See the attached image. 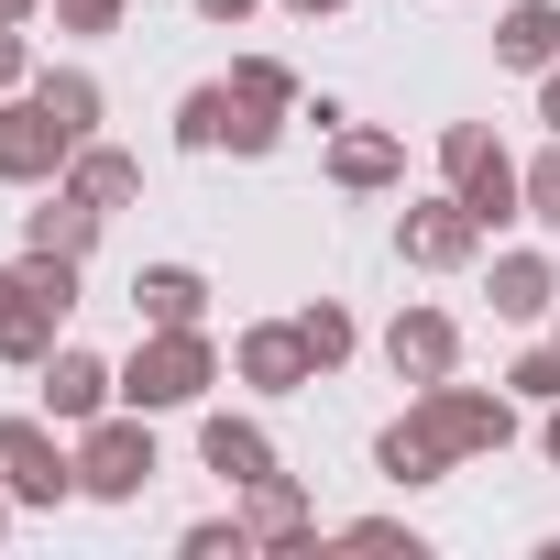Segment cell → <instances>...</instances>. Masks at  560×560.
Returning a JSON list of instances; mask_svg holds the SVG:
<instances>
[{"instance_id": "obj_1", "label": "cell", "mask_w": 560, "mask_h": 560, "mask_svg": "<svg viewBox=\"0 0 560 560\" xmlns=\"http://www.w3.org/2000/svg\"><path fill=\"white\" fill-rule=\"evenodd\" d=\"M209 374H220V352H209V330H154L132 363H121V407H198L209 396Z\"/></svg>"}, {"instance_id": "obj_2", "label": "cell", "mask_w": 560, "mask_h": 560, "mask_svg": "<svg viewBox=\"0 0 560 560\" xmlns=\"http://www.w3.org/2000/svg\"><path fill=\"white\" fill-rule=\"evenodd\" d=\"M440 165H451V187H462V209H472L483 231L527 209V176L505 165V143H494L483 121H451V132H440Z\"/></svg>"}, {"instance_id": "obj_3", "label": "cell", "mask_w": 560, "mask_h": 560, "mask_svg": "<svg viewBox=\"0 0 560 560\" xmlns=\"http://www.w3.org/2000/svg\"><path fill=\"white\" fill-rule=\"evenodd\" d=\"M143 483H154V429H143V407H132V418H89V440H78V494L132 505Z\"/></svg>"}, {"instance_id": "obj_4", "label": "cell", "mask_w": 560, "mask_h": 560, "mask_svg": "<svg viewBox=\"0 0 560 560\" xmlns=\"http://www.w3.org/2000/svg\"><path fill=\"white\" fill-rule=\"evenodd\" d=\"M0 483H12L23 505H67L78 494V451H56L45 418H0Z\"/></svg>"}, {"instance_id": "obj_5", "label": "cell", "mask_w": 560, "mask_h": 560, "mask_svg": "<svg viewBox=\"0 0 560 560\" xmlns=\"http://www.w3.org/2000/svg\"><path fill=\"white\" fill-rule=\"evenodd\" d=\"M67 154H78V132L45 100H0V187H45Z\"/></svg>"}, {"instance_id": "obj_6", "label": "cell", "mask_w": 560, "mask_h": 560, "mask_svg": "<svg viewBox=\"0 0 560 560\" xmlns=\"http://www.w3.org/2000/svg\"><path fill=\"white\" fill-rule=\"evenodd\" d=\"M396 253H407V264H429V275H451V264H472V253H483V220L462 209V187H451V198H418V209L396 220Z\"/></svg>"}, {"instance_id": "obj_7", "label": "cell", "mask_w": 560, "mask_h": 560, "mask_svg": "<svg viewBox=\"0 0 560 560\" xmlns=\"http://www.w3.org/2000/svg\"><path fill=\"white\" fill-rule=\"evenodd\" d=\"M418 407L440 418V440H451L462 462H472V451H505V440H516V407H505V396H483V385H451V374H440V385H418Z\"/></svg>"}, {"instance_id": "obj_8", "label": "cell", "mask_w": 560, "mask_h": 560, "mask_svg": "<svg viewBox=\"0 0 560 560\" xmlns=\"http://www.w3.org/2000/svg\"><path fill=\"white\" fill-rule=\"evenodd\" d=\"M110 396H121V374L100 363V352H45V418H67V429H89V418H110Z\"/></svg>"}, {"instance_id": "obj_9", "label": "cell", "mask_w": 560, "mask_h": 560, "mask_svg": "<svg viewBox=\"0 0 560 560\" xmlns=\"http://www.w3.org/2000/svg\"><path fill=\"white\" fill-rule=\"evenodd\" d=\"M242 385H264V396H298L319 363H308V341H298V319H264V330H242Z\"/></svg>"}, {"instance_id": "obj_10", "label": "cell", "mask_w": 560, "mask_h": 560, "mask_svg": "<svg viewBox=\"0 0 560 560\" xmlns=\"http://www.w3.org/2000/svg\"><path fill=\"white\" fill-rule=\"evenodd\" d=\"M242 527H253V549H298V538H319V516H308L298 472H264V483H242Z\"/></svg>"}, {"instance_id": "obj_11", "label": "cell", "mask_w": 560, "mask_h": 560, "mask_svg": "<svg viewBox=\"0 0 560 560\" xmlns=\"http://www.w3.org/2000/svg\"><path fill=\"white\" fill-rule=\"evenodd\" d=\"M385 363H396V374H407V385H440V374H451V363H462V330H451V319H440V308H407V319H396V330H385Z\"/></svg>"}, {"instance_id": "obj_12", "label": "cell", "mask_w": 560, "mask_h": 560, "mask_svg": "<svg viewBox=\"0 0 560 560\" xmlns=\"http://www.w3.org/2000/svg\"><path fill=\"white\" fill-rule=\"evenodd\" d=\"M132 308H143V330H198L209 275H198V264H143V275H132Z\"/></svg>"}, {"instance_id": "obj_13", "label": "cell", "mask_w": 560, "mask_h": 560, "mask_svg": "<svg viewBox=\"0 0 560 560\" xmlns=\"http://www.w3.org/2000/svg\"><path fill=\"white\" fill-rule=\"evenodd\" d=\"M198 462L242 494V483H264V472H275V440H264L253 418H209V429H198Z\"/></svg>"}, {"instance_id": "obj_14", "label": "cell", "mask_w": 560, "mask_h": 560, "mask_svg": "<svg viewBox=\"0 0 560 560\" xmlns=\"http://www.w3.org/2000/svg\"><path fill=\"white\" fill-rule=\"evenodd\" d=\"M374 462H385V472H396V483H440V472H451V462H462V451H451V440H440V418H429V407H418V418H396V429H385V440H374Z\"/></svg>"}, {"instance_id": "obj_15", "label": "cell", "mask_w": 560, "mask_h": 560, "mask_svg": "<svg viewBox=\"0 0 560 560\" xmlns=\"http://www.w3.org/2000/svg\"><path fill=\"white\" fill-rule=\"evenodd\" d=\"M549 308H560L549 253H494V319H549Z\"/></svg>"}, {"instance_id": "obj_16", "label": "cell", "mask_w": 560, "mask_h": 560, "mask_svg": "<svg viewBox=\"0 0 560 560\" xmlns=\"http://www.w3.org/2000/svg\"><path fill=\"white\" fill-rule=\"evenodd\" d=\"M494 56L527 67V78H549V67H560V12H549V0H516V12L494 23Z\"/></svg>"}, {"instance_id": "obj_17", "label": "cell", "mask_w": 560, "mask_h": 560, "mask_svg": "<svg viewBox=\"0 0 560 560\" xmlns=\"http://www.w3.org/2000/svg\"><path fill=\"white\" fill-rule=\"evenodd\" d=\"M100 220H110V209H89L78 187H56V198H45V209L23 220V242H34V253H78V264H89V242H100Z\"/></svg>"}, {"instance_id": "obj_18", "label": "cell", "mask_w": 560, "mask_h": 560, "mask_svg": "<svg viewBox=\"0 0 560 560\" xmlns=\"http://www.w3.org/2000/svg\"><path fill=\"white\" fill-rule=\"evenodd\" d=\"M56 319H67V308L23 287L12 308H0V363H34V374H45V352H56Z\"/></svg>"}, {"instance_id": "obj_19", "label": "cell", "mask_w": 560, "mask_h": 560, "mask_svg": "<svg viewBox=\"0 0 560 560\" xmlns=\"http://www.w3.org/2000/svg\"><path fill=\"white\" fill-rule=\"evenodd\" d=\"M330 176H341V187H396V176H407V143H396V132H341V143H330Z\"/></svg>"}, {"instance_id": "obj_20", "label": "cell", "mask_w": 560, "mask_h": 560, "mask_svg": "<svg viewBox=\"0 0 560 560\" xmlns=\"http://www.w3.org/2000/svg\"><path fill=\"white\" fill-rule=\"evenodd\" d=\"M67 187H78L89 209H121V198L143 187V165H132V154H110V143H78V154H67Z\"/></svg>"}, {"instance_id": "obj_21", "label": "cell", "mask_w": 560, "mask_h": 560, "mask_svg": "<svg viewBox=\"0 0 560 560\" xmlns=\"http://www.w3.org/2000/svg\"><path fill=\"white\" fill-rule=\"evenodd\" d=\"M231 121H242V100H231V89H187L176 143H187V154H220V143H231Z\"/></svg>"}, {"instance_id": "obj_22", "label": "cell", "mask_w": 560, "mask_h": 560, "mask_svg": "<svg viewBox=\"0 0 560 560\" xmlns=\"http://www.w3.org/2000/svg\"><path fill=\"white\" fill-rule=\"evenodd\" d=\"M34 100H45V110H56L78 143L100 132V78H78V67H67V78H34Z\"/></svg>"}, {"instance_id": "obj_23", "label": "cell", "mask_w": 560, "mask_h": 560, "mask_svg": "<svg viewBox=\"0 0 560 560\" xmlns=\"http://www.w3.org/2000/svg\"><path fill=\"white\" fill-rule=\"evenodd\" d=\"M298 341H308V363L330 374V363H352V341H363V330H352V308H330V298H319V308H298Z\"/></svg>"}, {"instance_id": "obj_24", "label": "cell", "mask_w": 560, "mask_h": 560, "mask_svg": "<svg viewBox=\"0 0 560 560\" xmlns=\"http://www.w3.org/2000/svg\"><path fill=\"white\" fill-rule=\"evenodd\" d=\"M231 89H242L253 110H298V78L275 67V56H242V67H231Z\"/></svg>"}, {"instance_id": "obj_25", "label": "cell", "mask_w": 560, "mask_h": 560, "mask_svg": "<svg viewBox=\"0 0 560 560\" xmlns=\"http://www.w3.org/2000/svg\"><path fill=\"white\" fill-rule=\"evenodd\" d=\"M242 549H253L242 516H198V527H187V560H242Z\"/></svg>"}, {"instance_id": "obj_26", "label": "cell", "mask_w": 560, "mask_h": 560, "mask_svg": "<svg viewBox=\"0 0 560 560\" xmlns=\"http://www.w3.org/2000/svg\"><path fill=\"white\" fill-rule=\"evenodd\" d=\"M527 220H538V231H560V143L527 165Z\"/></svg>"}, {"instance_id": "obj_27", "label": "cell", "mask_w": 560, "mask_h": 560, "mask_svg": "<svg viewBox=\"0 0 560 560\" xmlns=\"http://www.w3.org/2000/svg\"><path fill=\"white\" fill-rule=\"evenodd\" d=\"M505 385H516V396H538V407H549V396H560V341H549V352H516V374H505Z\"/></svg>"}, {"instance_id": "obj_28", "label": "cell", "mask_w": 560, "mask_h": 560, "mask_svg": "<svg viewBox=\"0 0 560 560\" xmlns=\"http://www.w3.org/2000/svg\"><path fill=\"white\" fill-rule=\"evenodd\" d=\"M56 23H67V34H110V23H121V0H56Z\"/></svg>"}, {"instance_id": "obj_29", "label": "cell", "mask_w": 560, "mask_h": 560, "mask_svg": "<svg viewBox=\"0 0 560 560\" xmlns=\"http://www.w3.org/2000/svg\"><path fill=\"white\" fill-rule=\"evenodd\" d=\"M23 89V23H0V100Z\"/></svg>"}, {"instance_id": "obj_30", "label": "cell", "mask_w": 560, "mask_h": 560, "mask_svg": "<svg viewBox=\"0 0 560 560\" xmlns=\"http://www.w3.org/2000/svg\"><path fill=\"white\" fill-rule=\"evenodd\" d=\"M198 12H209V23H242V12H264V0H198Z\"/></svg>"}, {"instance_id": "obj_31", "label": "cell", "mask_w": 560, "mask_h": 560, "mask_svg": "<svg viewBox=\"0 0 560 560\" xmlns=\"http://www.w3.org/2000/svg\"><path fill=\"white\" fill-rule=\"evenodd\" d=\"M538 121H549V132H560V67H549V89H538Z\"/></svg>"}, {"instance_id": "obj_32", "label": "cell", "mask_w": 560, "mask_h": 560, "mask_svg": "<svg viewBox=\"0 0 560 560\" xmlns=\"http://www.w3.org/2000/svg\"><path fill=\"white\" fill-rule=\"evenodd\" d=\"M12 298H23V264H0V308H12Z\"/></svg>"}, {"instance_id": "obj_33", "label": "cell", "mask_w": 560, "mask_h": 560, "mask_svg": "<svg viewBox=\"0 0 560 560\" xmlns=\"http://www.w3.org/2000/svg\"><path fill=\"white\" fill-rule=\"evenodd\" d=\"M34 12H45V0H0V23H34Z\"/></svg>"}, {"instance_id": "obj_34", "label": "cell", "mask_w": 560, "mask_h": 560, "mask_svg": "<svg viewBox=\"0 0 560 560\" xmlns=\"http://www.w3.org/2000/svg\"><path fill=\"white\" fill-rule=\"evenodd\" d=\"M287 12H298V23H319V12H341V0H287Z\"/></svg>"}, {"instance_id": "obj_35", "label": "cell", "mask_w": 560, "mask_h": 560, "mask_svg": "<svg viewBox=\"0 0 560 560\" xmlns=\"http://www.w3.org/2000/svg\"><path fill=\"white\" fill-rule=\"evenodd\" d=\"M538 440H549V462H560V396H549V429H538Z\"/></svg>"}, {"instance_id": "obj_36", "label": "cell", "mask_w": 560, "mask_h": 560, "mask_svg": "<svg viewBox=\"0 0 560 560\" xmlns=\"http://www.w3.org/2000/svg\"><path fill=\"white\" fill-rule=\"evenodd\" d=\"M12 505H23V494H12V483H0V527H12Z\"/></svg>"}]
</instances>
